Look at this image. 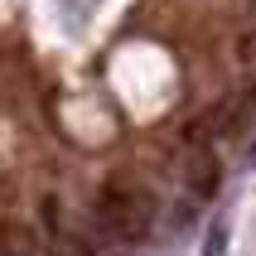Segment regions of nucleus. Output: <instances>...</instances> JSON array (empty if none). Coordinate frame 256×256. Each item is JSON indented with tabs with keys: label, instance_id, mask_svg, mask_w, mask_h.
Instances as JSON below:
<instances>
[{
	"label": "nucleus",
	"instance_id": "obj_1",
	"mask_svg": "<svg viewBox=\"0 0 256 256\" xmlns=\"http://www.w3.org/2000/svg\"><path fill=\"white\" fill-rule=\"evenodd\" d=\"M150 218H155V208H150V198L140 188H106L97 198V222L112 232L116 242H140Z\"/></svg>",
	"mask_w": 256,
	"mask_h": 256
},
{
	"label": "nucleus",
	"instance_id": "obj_2",
	"mask_svg": "<svg viewBox=\"0 0 256 256\" xmlns=\"http://www.w3.org/2000/svg\"><path fill=\"white\" fill-rule=\"evenodd\" d=\"M184 179H188V194H194V198H213L218 184H222V170H218L213 150H194L188 164H184Z\"/></svg>",
	"mask_w": 256,
	"mask_h": 256
},
{
	"label": "nucleus",
	"instance_id": "obj_3",
	"mask_svg": "<svg viewBox=\"0 0 256 256\" xmlns=\"http://www.w3.org/2000/svg\"><path fill=\"white\" fill-rule=\"evenodd\" d=\"M203 256H228V222L218 218L208 228V242H203Z\"/></svg>",
	"mask_w": 256,
	"mask_h": 256
},
{
	"label": "nucleus",
	"instance_id": "obj_4",
	"mask_svg": "<svg viewBox=\"0 0 256 256\" xmlns=\"http://www.w3.org/2000/svg\"><path fill=\"white\" fill-rule=\"evenodd\" d=\"M237 54H242V63H256V29L237 39Z\"/></svg>",
	"mask_w": 256,
	"mask_h": 256
},
{
	"label": "nucleus",
	"instance_id": "obj_5",
	"mask_svg": "<svg viewBox=\"0 0 256 256\" xmlns=\"http://www.w3.org/2000/svg\"><path fill=\"white\" fill-rule=\"evenodd\" d=\"M246 164H256V136L246 140Z\"/></svg>",
	"mask_w": 256,
	"mask_h": 256
},
{
	"label": "nucleus",
	"instance_id": "obj_6",
	"mask_svg": "<svg viewBox=\"0 0 256 256\" xmlns=\"http://www.w3.org/2000/svg\"><path fill=\"white\" fill-rule=\"evenodd\" d=\"M48 256H68V252H48Z\"/></svg>",
	"mask_w": 256,
	"mask_h": 256
}]
</instances>
